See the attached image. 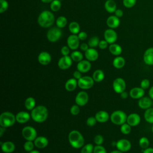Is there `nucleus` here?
<instances>
[{"instance_id":"a19ab883","label":"nucleus","mask_w":153,"mask_h":153,"mask_svg":"<svg viewBox=\"0 0 153 153\" xmlns=\"http://www.w3.org/2000/svg\"><path fill=\"white\" fill-rule=\"evenodd\" d=\"M139 145L142 149H146L149 145V141L147 137H142L139 140Z\"/></svg>"},{"instance_id":"39448f33","label":"nucleus","mask_w":153,"mask_h":153,"mask_svg":"<svg viewBox=\"0 0 153 153\" xmlns=\"http://www.w3.org/2000/svg\"><path fill=\"white\" fill-rule=\"evenodd\" d=\"M127 116L126 114L121 110H117L114 111L111 116L110 120L111 122L115 125H122L127 122Z\"/></svg>"},{"instance_id":"4be33fe9","label":"nucleus","mask_w":153,"mask_h":153,"mask_svg":"<svg viewBox=\"0 0 153 153\" xmlns=\"http://www.w3.org/2000/svg\"><path fill=\"white\" fill-rule=\"evenodd\" d=\"M1 146L2 152L5 153H12L16 148L15 144L11 141L1 142Z\"/></svg>"},{"instance_id":"5fc2aeb1","label":"nucleus","mask_w":153,"mask_h":153,"mask_svg":"<svg viewBox=\"0 0 153 153\" xmlns=\"http://www.w3.org/2000/svg\"><path fill=\"white\" fill-rule=\"evenodd\" d=\"M73 76H74V78H75L77 80H78L79 79H80L82 76V73L80 71H79L78 70H76V71L74 72Z\"/></svg>"},{"instance_id":"c03bdc74","label":"nucleus","mask_w":153,"mask_h":153,"mask_svg":"<svg viewBox=\"0 0 153 153\" xmlns=\"http://www.w3.org/2000/svg\"><path fill=\"white\" fill-rule=\"evenodd\" d=\"M80 108L78 105H74L70 108V112L73 115H76L79 113Z\"/></svg>"},{"instance_id":"2f4dec72","label":"nucleus","mask_w":153,"mask_h":153,"mask_svg":"<svg viewBox=\"0 0 153 153\" xmlns=\"http://www.w3.org/2000/svg\"><path fill=\"white\" fill-rule=\"evenodd\" d=\"M24 104H25V106L27 110L32 111L35 107L36 102L33 97H28L26 99Z\"/></svg>"},{"instance_id":"f8f14e48","label":"nucleus","mask_w":153,"mask_h":153,"mask_svg":"<svg viewBox=\"0 0 153 153\" xmlns=\"http://www.w3.org/2000/svg\"><path fill=\"white\" fill-rule=\"evenodd\" d=\"M116 147L118 150L123 152H125L128 151L130 149L131 144L128 140L126 139H121L116 142Z\"/></svg>"},{"instance_id":"9d476101","label":"nucleus","mask_w":153,"mask_h":153,"mask_svg":"<svg viewBox=\"0 0 153 153\" xmlns=\"http://www.w3.org/2000/svg\"><path fill=\"white\" fill-rule=\"evenodd\" d=\"M75 101L76 105L79 106H85L88 101V95L85 91H81L76 95Z\"/></svg>"},{"instance_id":"c9c22d12","label":"nucleus","mask_w":153,"mask_h":153,"mask_svg":"<svg viewBox=\"0 0 153 153\" xmlns=\"http://www.w3.org/2000/svg\"><path fill=\"white\" fill-rule=\"evenodd\" d=\"M67 23H68L67 19L65 16H59L56 21L57 27L60 29L65 27L66 26Z\"/></svg>"},{"instance_id":"393cba45","label":"nucleus","mask_w":153,"mask_h":153,"mask_svg":"<svg viewBox=\"0 0 153 153\" xmlns=\"http://www.w3.org/2000/svg\"><path fill=\"white\" fill-rule=\"evenodd\" d=\"M95 118L97 122L100 123H104L108 121L109 119V114L105 111H99L95 114Z\"/></svg>"},{"instance_id":"a878e982","label":"nucleus","mask_w":153,"mask_h":153,"mask_svg":"<svg viewBox=\"0 0 153 153\" xmlns=\"http://www.w3.org/2000/svg\"><path fill=\"white\" fill-rule=\"evenodd\" d=\"M152 99L148 97H142L138 101V106L140 108L147 109L152 105Z\"/></svg>"},{"instance_id":"58836bf2","label":"nucleus","mask_w":153,"mask_h":153,"mask_svg":"<svg viewBox=\"0 0 153 153\" xmlns=\"http://www.w3.org/2000/svg\"><path fill=\"white\" fill-rule=\"evenodd\" d=\"M94 146L91 143H87L84 145L81 150V153H93L94 150Z\"/></svg>"},{"instance_id":"69168bd1","label":"nucleus","mask_w":153,"mask_h":153,"mask_svg":"<svg viewBox=\"0 0 153 153\" xmlns=\"http://www.w3.org/2000/svg\"><path fill=\"white\" fill-rule=\"evenodd\" d=\"M28 153H40V152L38 151V150H34V149H33L32 151L29 152Z\"/></svg>"},{"instance_id":"423d86ee","label":"nucleus","mask_w":153,"mask_h":153,"mask_svg":"<svg viewBox=\"0 0 153 153\" xmlns=\"http://www.w3.org/2000/svg\"><path fill=\"white\" fill-rule=\"evenodd\" d=\"M22 136L26 140L34 141L37 137V132L35 128L32 126H27L23 128L22 130Z\"/></svg>"},{"instance_id":"e2e57ef3","label":"nucleus","mask_w":153,"mask_h":153,"mask_svg":"<svg viewBox=\"0 0 153 153\" xmlns=\"http://www.w3.org/2000/svg\"><path fill=\"white\" fill-rule=\"evenodd\" d=\"M110 153H123V152L119 151V150H114V151H111Z\"/></svg>"},{"instance_id":"de8ad7c7","label":"nucleus","mask_w":153,"mask_h":153,"mask_svg":"<svg viewBox=\"0 0 153 153\" xmlns=\"http://www.w3.org/2000/svg\"><path fill=\"white\" fill-rule=\"evenodd\" d=\"M93 153H106V149L101 145H96L94 147Z\"/></svg>"},{"instance_id":"bb28decb","label":"nucleus","mask_w":153,"mask_h":153,"mask_svg":"<svg viewBox=\"0 0 153 153\" xmlns=\"http://www.w3.org/2000/svg\"><path fill=\"white\" fill-rule=\"evenodd\" d=\"M78 86V80L74 78H69L65 84V89L68 91H73Z\"/></svg>"},{"instance_id":"cd10ccee","label":"nucleus","mask_w":153,"mask_h":153,"mask_svg":"<svg viewBox=\"0 0 153 153\" xmlns=\"http://www.w3.org/2000/svg\"><path fill=\"white\" fill-rule=\"evenodd\" d=\"M109 50L112 54L117 56L120 55L122 53L121 47L119 44L115 43L110 44L109 46Z\"/></svg>"},{"instance_id":"ddd939ff","label":"nucleus","mask_w":153,"mask_h":153,"mask_svg":"<svg viewBox=\"0 0 153 153\" xmlns=\"http://www.w3.org/2000/svg\"><path fill=\"white\" fill-rule=\"evenodd\" d=\"M79 41H80V39H79L77 35L72 34V35H69L67 39L68 46L69 47L70 49L75 50L80 45Z\"/></svg>"},{"instance_id":"a18cd8bd","label":"nucleus","mask_w":153,"mask_h":153,"mask_svg":"<svg viewBox=\"0 0 153 153\" xmlns=\"http://www.w3.org/2000/svg\"><path fill=\"white\" fill-rule=\"evenodd\" d=\"M1 3V8L0 13H2L5 12L8 8V3L6 0H0Z\"/></svg>"},{"instance_id":"b1692460","label":"nucleus","mask_w":153,"mask_h":153,"mask_svg":"<svg viewBox=\"0 0 153 153\" xmlns=\"http://www.w3.org/2000/svg\"><path fill=\"white\" fill-rule=\"evenodd\" d=\"M106 24L111 29H115L119 26L120 24V20L117 16H110L106 20Z\"/></svg>"},{"instance_id":"dca6fc26","label":"nucleus","mask_w":153,"mask_h":153,"mask_svg":"<svg viewBox=\"0 0 153 153\" xmlns=\"http://www.w3.org/2000/svg\"><path fill=\"white\" fill-rule=\"evenodd\" d=\"M38 60L42 65H47L51 62V56L49 53L47 51H42L38 56Z\"/></svg>"},{"instance_id":"7c9ffc66","label":"nucleus","mask_w":153,"mask_h":153,"mask_svg":"<svg viewBox=\"0 0 153 153\" xmlns=\"http://www.w3.org/2000/svg\"><path fill=\"white\" fill-rule=\"evenodd\" d=\"M92 78L94 81L99 82L103 80L105 78V74L101 69H97L93 72Z\"/></svg>"},{"instance_id":"680f3d73","label":"nucleus","mask_w":153,"mask_h":153,"mask_svg":"<svg viewBox=\"0 0 153 153\" xmlns=\"http://www.w3.org/2000/svg\"><path fill=\"white\" fill-rule=\"evenodd\" d=\"M5 131V128L1 127H0V137H2V136L3 135V133H4V131Z\"/></svg>"},{"instance_id":"0eeeda50","label":"nucleus","mask_w":153,"mask_h":153,"mask_svg":"<svg viewBox=\"0 0 153 153\" xmlns=\"http://www.w3.org/2000/svg\"><path fill=\"white\" fill-rule=\"evenodd\" d=\"M62 35V31L58 27L50 28L47 33V38L50 42H55L57 41Z\"/></svg>"},{"instance_id":"6e6d98bb","label":"nucleus","mask_w":153,"mask_h":153,"mask_svg":"<svg viewBox=\"0 0 153 153\" xmlns=\"http://www.w3.org/2000/svg\"><path fill=\"white\" fill-rule=\"evenodd\" d=\"M79 47H80L81 50H82L84 51H87V50L89 48V45H88V43L87 44V43L84 42V43H82V44L79 45Z\"/></svg>"},{"instance_id":"f704fd0d","label":"nucleus","mask_w":153,"mask_h":153,"mask_svg":"<svg viewBox=\"0 0 153 153\" xmlns=\"http://www.w3.org/2000/svg\"><path fill=\"white\" fill-rule=\"evenodd\" d=\"M70 56L72 60L76 62H79L83 59V54L79 51H74L72 52Z\"/></svg>"},{"instance_id":"bf43d9fd","label":"nucleus","mask_w":153,"mask_h":153,"mask_svg":"<svg viewBox=\"0 0 153 153\" xmlns=\"http://www.w3.org/2000/svg\"><path fill=\"white\" fill-rule=\"evenodd\" d=\"M143 153H153V148H147L144 149Z\"/></svg>"},{"instance_id":"412c9836","label":"nucleus","mask_w":153,"mask_h":153,"mask_svg":"<svg viewBox=\"0 0 153 153\" xmlns=\"http://www.w3.org/2000/svg\"><path fill=\"white\" fill-rule=\"evenodd\" d=\"M35 146L39 149H42L45 148L48 144V139L42 136H37L36 138L33 141Z\"/></svg>"},{"instance_id":"6ab92c4d","label":"nucleus","mask_w":153,"mask_h":153,"mask_svg":"<svg viewBox=\"0 0 153 153\" xmlns=\"http://www.w3.org/2000/svg\"><path fill=\"white\" fill-rule=\"evenodd\" d=\"M85 57L88 61L94 62L98 59L99 53L94 48H89L85 51Z\"/></svg>"},{"instance_id":"f03ea898","label":"nucleus","mask_w":153,"mask_h":153,"mask_svg":"<svg viewBox=\"0 0 153 153\" xmlns=\"http://www.w3.org/2000/svg\"><path fill=\"white\" fill-rule=\"evenodd\" d=\"M68 140L72 147L75 149L81 148L84 145V138L78 130H74L70 131L68 135Z\"/></svg>"},{"instance_id":"8fccbe9b","label":"nucleus","mask_w":153,"mask_h":153,"mask_svg":"<svg viewBox=\"0 0 153 153\" xmlns=\"http://www.w3.org/2000/svg\"><path fill=\"white\" fill-rule=\"evenodd\" d=\"M140 87L144 90L148 88L150 86V81L148 79H143L140 82Z\"/></svg>"},{"instance_id":"4d7b16f0","label":"nucleus","mask_w":153,"mask_h":153,"mask_svg":"<svg viewBox=\"0 0 153 153\" xmlns=\"http://www.w3.org/2000/svg\"><path fill=\"white\" fill-rule=\"evenodd\" d=\"M114 13H115V16L118 17V18L121 17L123 16V11L121 9H117L114 12Z\"/></svg>"},{"instance_id":"f257e3e1","label":"nucleus","mask_w":153,"mask_h":153,"mask_svg":"<svg viewBox=\"0 0 153 153\" xmlns=\"http://www.w3.org/2000/svg\"><path fill=\"white\" fill-rule=\"evenodd\" d=\"M48 111L47 108L44 105L35 106L30 112L32 119L38 123L44 122L48 118Z\"/></svg>"},{"instance_id":"052dcab7","label":"nucleus","mask_w":153,"mask_h":153,"mask_svg":"<svg viewBox=\"0 0 153 153\" xmlns=\"http://www.w3.org/2000/svg\"><path fill=\"white\" fill-rule=\"evenodd\" d=\"M149 97L153 100V86H152L149 90Z\"/></svg>"},{"instance_id":"2eb2a0df","label":"nucleus","mask_w":153,"mask_h":153,"mask_svg":"<svg viewBox=\"0 0 153 153\" xmlns=\"http://www.w3.org/2000/svg\"><path fill=\"white\" fill-rule=\"evenodd\" d=\"M91 68V64L88 60H82L78 62L76 65L77 70L80 71L81 73H85L88 72Z\"/></svg>"},{"instance_id":"4468645a","label":"nucleus","mask_w":153,"mask_h":153,"mask_svg":"<svg viewBox=\"0 0 153 153\" xmlns=\"http://www.w3.org/2000/svg\"><path fill=\"white\" fill-rule=\"evenodd\" d=\"M104 38L109 44L115 43L117 39V32L113 29H108L104 32Z\"/></svg>"},{"instance_id":"0e129e2a","label":"nucleus","mask_w":153,"mask_h":153,"mask_svg":"<svg viewBox=\"0 0 153 153\" xmlns=\"http://www.w3.org/2000/svg\"><path fill=\"white\" fill-rule=\"evenodd\" d=\"M41 1L44 3H48V2H51L54 0H41Z\"/></svg>"},{"instance_id":"9b49d317","label":"nucleus","mask_w":153,"mask_h":153,"mask_svg":"<svg viewBox=\"0 0 153 153\" xmlns=\"http://www.w3.org/2000/svg\"><path fill=\"white\" fill-rule=\"evenodd\" d=\"M72 60L71 56H63L58 61L57 65L59 68L62 70H66L69 68L72 64Z\"/></svg>"},{"instance_id":"c756f323","label":"nucleus","mask_w":153,"mask_h":153,"mask_svg":"<svg viewBox=\"0 0 153 153\" xmlns=\"http://www.w3.org/2000/svg\"><path fill=\"white\" fill-rule=\"evenodd\" d=\"M105 8L108 13H114L117 10L116 2L114 0H107L105 3Z\"/></svg>"},{"instance_id":"20e7f679","label":"nucleus","mask_w":153,"mask_h":153,"mask_svg":"<svg viewBox=\"0 0 153 153\" xmlns=\"http://www.w3.org/2000/svg\"><path fill=\"white\" fill-rule=\"evenodd\" d=\"M16 121V115L11 112H4L0 115L1 127L7 128L13 126Z\"/></svg>"},{"instance_id":"4c0bfd02","label":"nucleus","mask_w":153,"mask_h":153,"mask_svg":"<svg viewBox=\"0 0 153 153\" xmlns=\"http://www.w3.org/2000/svg\"><path fill=\"white\" fill-rule=\"evenodd\" d=\"M61 6V1L59 0H54L50 4V9L51 11L56 12L60 9Z\"/></svg>"},{"instance_id":"f3484780","label":"nucleus","mask_w":153,"mask_h":153,"mask_svg":"<svg viewBox=\"0 0 153 153\" xmlns=\"http://www.w3.org/2000/svg\"><path fill=\"white\" fill-rule=\"evenodd\" d=\"M145 94V90L140 87H134L130 90V96L134 99H140Z\"/></svg>"},{"instance_id":"e433bc0d","label":"nucleus","mask_w":153,"mask_h":153,"mask_svg":"<svg viewBox=\"0 0 153 153\" xmlns=\"http://www.w3.org/2000/svg\"><path fill=\"white\" fill-rule=\"evenodd\" d=\"M100 40L97 36H94L90 38L88 41V44L90 48H94L99 45Z\"/></svg>"},{"instance_id":"a211bd4d","label":"nucleus","mask_w":153,"mask_h":153,"mask_svg":"<svg viewBox=\"0 0 153 153\" xmlns=\"http://www.w3.org/2000/svg\"><path fill=\"white\" fill-rule=\"evenodd\" d=\"M30 114L26 111H20L16 115V121L20 124L26 123L30 120Z\"/></svg>"},{"instance_id":"864d4df0","label":"nucleus","mask_w":153,"mask_h":153,"mask_svg":"<svg viewBox=\"0 0 153 153\" xmlns=\"http://www.w3.org/2000/svg\"><path fill=\"white\" fill-rule=\"evenodd\" d=\"M78 36L79 38V39L80 40H85L87 37V34L84 31H81V32H79L78 33Z\"/></svg>"},{"instance_id":"5701e85b","label":"nucleus","mask_w":153,"mask_h":153,"mask_svg":"<svg viewBox=\"0 0 153 153\" xmlns=\"http://www.w3.org/2000/svg\"><path fill=\"white\" fill-rule=\"evenodd\" d=\"M143 61L148 65H153V47L148 48L143 54Z\"/></svg>"},{"instance_id":"c85d7f7f","label":"nucleus","mask_w":153,"mask_h":153,"mask_svg":"<svg viewBox=\"0 0 153 153\" xmlns=\"http://www.w3.org/2000/svg\"><path fill=\"white\" fill-rule=\"evenodd\" d=\"M126 60L124 57L121 56H117L112 62V65L114 67H115L117 69H121L123 68L125 65Z\"/></svg>"},{"instance_id":"79ce46f5","label":"nucleus","mask_w":153,"mask_h":153,"mask_svg":"<svg viewBox=\"0 0 153 153\" xmlns=\"http://www.w3.org/2000/svg\"><path fill=\"white\" fill-rule=\"evenodd\" d=\"M34 146H35V144H34V142H33V141L26 140L23 145V148L26 151L29 152L33 149Z\"/></svg>"},{"instance_id":"338daca9","label":"nucleus","mask_w":153,"mask_h":153,"mask_svg":"<svg viewBox=\"0 0 153 153\" xmlns=\"http://www.w3.org/2000/svg\"><path fill=\"white\" fill-rule=\"evenodd\" d=\"M152 133H153V126H152Z\"/></svg>"},{"instance_id":"09e8293b","label":"nucleus","mask_w":153,"mask_h":153,"mask_svg":"<svg viewBox=\"0 0 153 153\" xmlns=\"http://www.w3.org/2000/svg\"><path fill=\"white\" fill-rule=\"evenodd\" d=\"M97 122V121L95 117H90L87 119L86 124L89 127H93L96 124Z\"/></svg>"},{"instance_id":"774afa93","label":"nucleus","mask_w":153,"mask_h":153,"mask_svg":"<svg viewBox=\"0 0 153 153\" xmlns=\"http://www.w3.org/2000/svg\"><path fill=\"white\" fill-rule=\"evenodd\" d=\"M59 1H63V0H59Z\"/></svg>"},{"instance_id":"72a5a7b5","label":"nucleus","mask_w":153,"mask_h":153,"mask_svg":"<svg viewBox=\"0 0 153 153\" xmlns=\"http://www.w3.org/2000/svg\"><path fill=\"white\" fill-rule=\"evenodd\" d=\"M69 30L72 34L76 35L80 32L79 25L76 22H72L69 25Z\"/></svg>"},{"instance_id":"1a4fd4ad","label":"nucleus","mask_w":153,"mask_h":153,"mask_svg":"<svg viewBox=\"0 0 153 153\" xmlns=\"http://www.w3.org/2000/svg\"><path fill=\"white\" fill-rule=\"evenodd\" d=\"M112 87L117 93L120 94L125 91L126 87V81L122 78H117L113 81Z\"/></svg>"},{"instance_id":"473e14b6","label":"nucleus","mask_w":153,"mask_h":153,"mask_svg":"<svg viewBox=\"0 0 153 153\" xmlns=\"http://www.w3.org/2000/svg\"><path fill=\"white\" fill-rule=\"evenodd\" d=\"M144 118L148 123L153 124V108L146 109L144 113Z\"/></svg>"},{"instance_id":"6e6552de","label":"nucleus","mask_w":153,"mask_h":153,"mask_svg":"<svg viewBox=\"0 0 153 153\" xmlns=\"http://www.w3.org/2000/svg\"><path fill=\"white\" fill-rule=\"evenodd\" d=\"M94 82L92 77L90 76H84L78 80V86L82 90H87L93 87Z\"/></svg>"},{"instance_id":"ea45409f","label":"nucleus","mask_w":153,"mask_h":153,"mask_svg":"<svg viewBox=\"0 0 153 153\" xmlns=\"http://www.w3.org/2000/svg\"><path fill=\"white\" fill-rule=\"evenodd\" d=\"M131 126H130L127 123H125L121 125L120 131L124 134H128L131 132Z\"/></svg>"},{"instance_id":"603ef678","label":"nucleus","mask_w":153,"mask_h":153,"mask_svg":"<svg viewBox=\"0 0 153 153\" xmlns=\"http://www.w3.org/2000/svg\"><path fill=\"white\" fill-rule=\"evenodd\" d=\"M98 46L100 49L104 50L108 47V42L106 40H101V41H100Z\"/></svg>"},{"instance_id":"37998d69","label":"nucleus","mask_w":153,"mask_h":153,"mask_svg":"<svg viewBox=\"0 0 153 153\" xmlns=\"http://www.w3.org/2000/svg\"><path fill=\"white\" fill-rule=\"evenodd\" d=\"M136 3V0H123V4L126 8H131Z\"/></svg>"},{"instance_id":"aec40b11","label":"nucleus","mask_w":153,"mask_h":153,"mask_svg":"<svg viewBox=\"0 0 153 153\" xmlns=\"http://www.w3.org/2000/svg\"><path fill=\"white\" fill-rule=\"evenodd\" d=\"M140 122V117L136 113H131L127 116V123L131 127L137 126Z\"/></svg>"},{"instance_id":"13d9d810","label":"nucleus","mask_w":153,"mask_h":153,"mask_svg":"<svg viewBox=\"0 0 153 153\" xmlns=\"http://www.w3.org/2000/svg\"><path fill=\"white\" fill-rule=\"evenodd\" d=\"M120 96H121V97L122 99H127V98L128 97V93H127V91H123L121 93H120Z\"/></svg>"},{"instance_id":"49530a36","label":"nucleus","mask_w":153,"mask_h":153,"mask_svg":"<svg viewBox=\"0 0 153 153\" xmlns=\"http://www.w3.org/2000/svg\"><path fill=\"white\" fill-rule=\"evenodd\" d=\"M104 141L103 137L101 134H97L94 138V142L96 145H101Z\"/></svg>"},{"instance_id":"3c124183","label":"nucleus","mask_w":153,"mask_h":153,"mask_svg":"<svg viewBox=\"0 0 153 153\" xmlns=\"http://www.w3.org/2000/svg\"><path fill=\"white\" fill-rule=\"evenodd\" d=\"M60 53L63 56H68L70 53V48L68 46L65 45L61 48Z\"/></svg>"},{"instance_id":"7ed1b4c3","label":"nucleus","mask_w":153,"mask_h":153,"mask_svg":"<svg viewBox=\"0 0 153 153\" xmlns=\"http://www.w3.org/2000/svg\"><path fill=\"white\" fill-rule=\"evenodd\" d=\"M54 20V16L51 11L44 10L39 14L38 17V23L42 27L47 28L52 26Z\"/></svg>"}]
</instances>
